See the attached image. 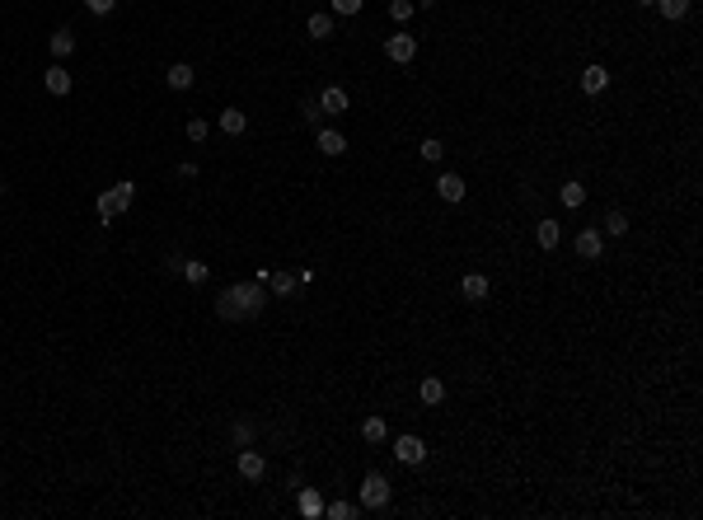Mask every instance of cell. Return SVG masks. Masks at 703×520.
Returning <instances> with one entry per match:
<instances>
[{
	"label": "cell",
	"mask_w": 703,
	"mask_h": 520,
	"mask_svg": "<svg viewBox=\"0 0 703 520\" xmlns=\"http://www.w3.org/2000/svg\"><path fill=\"white\" fill-rule=\"evenodd\" d=\"M225 300L239 310V319H253V315H263L267 291H263V282H234L230 291H225Z\"/></svg>",
	"instance_id": "6da1fadb"
},
{
	"label": "cell",
	"mask_w": 703,
	"mask_h": 520,
	"mask_svg": "<svg viewBox=\"0 0 703 520\" xmlns=\"http://www.w3.org/2000/svg\"><path fill=\"white\" fill-rule=\"evenodd\" d=\"M385 502H390V478H385V473H366V478H361V506H366V511H380Z\"/></svg>",
	"instance_id": "7a4b0ae2"
},
{
	"label": "cell",
	"mask_w": 703,
	"mask_h": 520,
	"mask_svg": "<svg viewBox=\"0 0 703 520\" xmlns=\"http://www.w3.org/2000/svg\"><path fill=\"white\" fill-rule=\"evenodd\" d=\"M385 57L399 62V66H408L413 57H418V38H413V33H394L390 43H385Z\"/></svg>",
	"instance_id": "3957f363"
},
{
	"label": "cell",
	"mask_w": 703,
	"mask_h": 520,
	"mask_svg": "<svg viewBox=\"0 0 703 520\" xmlns=\"http://www.w3.org/2000/svg\"><path fill=\"white\" fill-rule=\"evenodd\" d=\"M394 459H399V464H422V459H427V445H422L418 436H399V441H394Z\"/></svg>",
	"instance_id": "277c9868"
},
{
	"label": "cell",
	"mask_w": 703,
	"mask_h": 520,
	"mask_svg": "<svg viewBox=\"0 0 703 520\" xmlns=\"http://www.w3.org/2000/svg\"><path fill=\"white\" fill-rule=\"evenodd\" d=\"M436 197L441 202H464V178H460V173H441L436 178Z\"/></svg>",
	"instance_id": "5b68a950"
},
{
	"label": "cell",
	"mask_w": 703,
	"mask_h": 520,
	"mask_svg": "<svg viewBox=\"0 0 703 520\" xmlns=\"http://www.w3.org/2000/svg\"><path fill=\"white\" fill-rule=\"evenodd\" d=\"M43 85L52 89V94H71V85H76V80H71V71H66V66H47V71H43Z\"/></svg>",
	"instance_id": "8992f818"
},
{
	"label": "cell",
	"mask_w": 703,
	"mask_h": 520,
	"mask_svg": "<svg viewBox=\"0 0 703 520\" xmlns=\"http://www.w3.org/2000/svg\"><path fill=\"white\" fill-rule=\"evenodd\" d=\"M239 473H244V478H263V473H267V459L258 455V450H239Z\"/></svg>",
	"instance_id": "52a82bcc"
},
{
	"label": "cell",
	"mask_w": 703,
	"mask_h": 520,
	"mask_svg": "<svg viewBox=\"0 0 703 520\" xmlns=\"http://www.w3.org/2000/svg\"><path fill=\"white\" fill-rule=\"evenodd\" d=\"M319 108L324 113H347V89L343 85H328L324 94H319Z\"/></svg>",
	"instance_id": "ba28073f"
},
{
	"label": "cell",
	"mask_w": 703,
	"mask_h": 520,
	"mask_svg": "<svg viewBox=\"0 0 703 520\" xmlns=\"http://www.w3.org/2000/svg\"><path fill=\"white\" fill-rule=\"evenodd\" d=\"M605 85H609V71H605V66H586V71H581V89H586V94H600Z\"/></svg>",
	"instance_id": "9c48e42d"
},
{
	"label": "cell",
	"mask_w": 703,
	"mask_h": 520,
	"mask_svg": "<svg viewBox=\"0 0 703 520\" xmlns=\"http://www.w3.org/2000/svg\"><path fill=\"white\" fill-rule=\"evenodd\" d=\"M600 249H605L600 230H581V235H577V253H581V258H600Z\"/></svg>",
	"instance_id": "30bf717a"
},
{
	"label": "cell",
	"mask_w": 703,
	"mask_h": 520,
	"mask_svg": "<svg viewBox=\"0 0 703 520\" xmlns=\"http://www.w3.org/2000/svg\"><path fill=\"white\" fill-rule=\"evenodd\" d=\"M164 80H169V89H192V80H197V75H192V66H187V62H178V66L164 71Z\"/></svg>",
	"instance_id": "8fae6325"
},
{
	"label": "cell",
	"mask_w": 703,
	"mask_h": 520,
	"mask_svg": "<svg viewBox=\"0 0 703 520\" xmlns=\"http://www.w3.org/2000/svg\"><path fill=\"white\" fill-rule=\"evenodd\" d=\"M173 268L183 272V277H187L192 286H202L206 277H211V268H206V263H192V258H187V263H183V258H173Z\"/></svg>",
	"instance_id": "7c38bea8"
},
{
	"label": "cell",
	"mask_w": 703,
	"mask_h": 520,
	"mask_svg": "<svg viewBox=\"0 0 703 520\" xmlns=\"http://www.w3.org/2000/svg\"><path fill=\"white\" fill-rule=\"evenodd\" d=\"M244 127H249V117H244L239 108H225V113H220V131H225V136H239Z\"/></svg>",
	"instance_id": "4fadbf2b"
},
{
	"label": "cell",
	"mask_w": 703,
	"mask_h": 520,
	"mask_svg": "<svg viewBox=\"0 0 703 520\" xmlns=\"http://www.w3.org/2000/svg\"><path fill=\"white\" fill-rule=\"evenodd\" d=\"M534 239H539V249H558V239H562L558 221H539V230H534Z\"/></svg>",
	"instance_id": "5bb4252c"
},
{
	"label": "cell",
	"mask_w": 703,
	"mask_h": 520,
	"mask_svg": "<svg viewBox=\"0 0 703 520\" xmlns=\"http://www.w3.org/2000/svg\"><path fill=\"white\" fill-rule=\"evenodd\" d=\"M267 291H272V296H291V291H296V277H291V272H267Z\"/></svg>",
	"instance_id": "9a60e30c"
},
{
	"label": "cell",
	"mask_w": 703,
	"mask_h": 520,
	"mask_svg": "<svg viewBox=\"0 0 703 520\" xmlns=\"http://www.w3.org/2000/svg\"><path fill=\"white\" fill-rule=\"evenodd\" d=\"M361 436H366L371 445H380L385 436H390V426H385V417H366V422H361Z\"/></svg>",
	"instance_id": "2e32d148"
},
{
	"label": "cell",
	"mask_w": 703,
	"mask_h": 520,
	"mask_svg": "<svg viewBox=\"0 0 703 520\" xmlns=\"http://www.w3.org/2000/svg\"><path fill=\"white\" fill-rule=\"evenodd\" d=\"M71 52H76V33L57 29V33H52V57H71Z\"/></svg>",
	"instance_id": "e0dca14e"
},
{
	"label": "cell",
	"mask_w": 703,
	"mask_h": 520,
	"mask_svg": "<svg viewBox=\"0 0 703 520\" xmlns=\"http://www.w3.org/2000/svg\"><path fill=\"white\" fill-rule=\"evenodd\" d=\"M319 150H324V155H343V150H347L343 131H328V127H324V131H319Z\"/></svg>",
	"instance_id": "ac0fdd59"
},
{
	"label": "cell",
	"mask_w": 703,
	"mask_h": 520,
	"mask_svg": "<svg viewBox=\"0 0 703 520\" xmlns=\"http://www.w3.org/2000/svg\"><path fill=\"white\" fill-rule=\"evenodd\" d=\"M558 197H562V206H567V211H577V206L586 202V188H581V183H562Z\"/></svg>",
	"instance_id": "d6986e66"
},
{
	"label": "cell",
	"mask_w": 703,
	"mask_h": 520,
	"mask_svg": "<svg viewBox=\"0 0 703 520\" xmlns=\"http://www.w3.org/2000/svg\"><path fill=\"white\" fill-rule=\"evenodd\" d=\"M488 296V277L483 272H469L464 277V300H483Z\"/></svg>",
	"instance_id": "ffe728a7"
},
{
	"label": "cell",
	"mask_w": 703,
	"mask_h": 520,
	"mask_svg": "<svg viewBox=\"0 0 703 520\" xmlns=\"http://www.w3.org/2000/svg\"><path fill=\"white\" fill-rule=\"evenodd\" d=\"M300 511H305V516H324V497L314 488H300Z\"/></svg>",
	"instance_id": "44dd1931"
},
{
	"label": "cell",
	"mask_w": 703,
	"mask_h": 520,
	"mask_svg": "<svg viewBox=\"0 0 703 520\" xmlns=\"http://www.w3.org/2000/svg\"><path fill=\"white\" fill-rule=\"evenodd\" d=\"M305 33H310V38H328V33H333V15H310Z\"/></svg>",
	"instance_id": "7402d4cb"
},
{
	"label": "cell",
	"mask_w": 703,
	"mask_h": 520,
	"mask_svg": "<svg viewBox=\"0 0 703 520\" xmlns=\"http://www.w3.org/2000/svg\"><path fill=\"white\" fill-rule=\"evenodd\" d=\"M132 197H136V183H132V178H122V183L113 188V202H118V211H127V206H132Z\"/></svg>",
	"instance_id": "603a6c76"
},
{
	"label": "cell",
	"mask_w": 703,
	"mask_h": 520,
	"mask_svg": "<svg viewBox=\"0 0 703 520\" xmlns=\"http://www.w3.org/2000/svg\"><path fill=\"white\" fill-rule=\"evenodd\" d=\"M418 394H422V403H441V398H446V384H441V380H422Z\"/></svg>",
	"instance_id": "cb8c5ba5"
},
{
	"label": "cell",
	"mask_w": 703,
	"mask_h": 520,
	"mask_svg": "<svg viewBox=\"0 0 703 520\" xmlns=\"http://www.w3.org/2000/svg\"><path fill=\"white\" fill-rule=\"evenodd\" d=\"M99 216H104V225H113V216H122V211H118V202H113V188L99 192Z\"/></svg>",
	"instance_id": "d4e9b609"
},
{
	"label": "cell",
	"mask_w": 703,
	"mask_h": 520,
	"mask_svg": "<svg viewBox=\"0 0 703 520\" xmlns=\"http://www.w3.org/2000/svg\"><path fill=\"white\" fill-rule=\"evenodd\" d=\"M324 516H328V520H352V516H357V506H352V502H328Z\"/></svg>",
	"instance_id": "484cf974"
},
{
	"label": "cell",
	"mask_w": 703,
	"mask_h": 520,
	"mask_svg": "<svg viewBox=\"0 0 703 520\" xmlns=\"http://www.w3.org/2000/svg\"><path fill=\"white\" fill-rule=\"evenodd\" d=\"M656 5H661V15H666V19H685L689 15V0H656Z\"/></svg>",
	"instance_id": "4316f807"
},
{
	"label": "cell",
	"mask_w": 703,
	"mask_h": 520,
	"mask_svg": "<svg viewBox=\"0 0 703 520\" xmlns=\"http://www.w3.org/2000/svg\"><path fill=\"white\" fill-rule=\"evenodd\" d=\"M605 235H628V216L624 211H609L605 216Z\"/></svg>",
	"instance_id": "83f0119b"
},
{
	"label": "cell",
	"mask_w": 703,
	"mask_h": 520,
	"mask_svg": "<svg viewBox=\"0 0 703 520\" xmlns=\"http://www.w3.org/2000/svg\"><path fill=\"white\" fill-rule=\"evenodd\" d=\"M206 131H211V127H206L202 117H192V122H187V141H192V145H202V141H206Z\"/></svg>",
	"instance_id": "f1b7e54d"
},
{
	"label": "cell",
	"mask_w": 703,
	"mask_h": 520,
	"mask_svg": "<svg viewBox=\"0 0 703 520\" xmlns=\"http://www.w3.org/2000/svg\"><path fill=\"white\" fill-rule=\"evenodd\" d=\"M441 155H446V145H441L436 136H432V141H422V159H427V164H436Z\"/></svg>",
	"instance_id": "f546056e"
},
{
	"label": "cell",
	"mask_w": 703,
	"mask_h": 520,
	"mask_svg": "<svg viewBox=\"0 0 703 520\" xmlns=\"http://www.w3.org/2000/svg\"><path fill=\"white\" fill-rule=\"evenodd\" d=\"M333 15H361V0H328Z\"/></svg>",
	"instance_id": "4dcf8cb0"
},
{
	"label": "cell",
	"mask_w": 703,
	"mask_h": 520,
	"mask_svg": "<svg viewBox=\"0 0 703 520\" xmlns=\"http://www.w3.org/2000/svg\"><path fill=\"white\" fill-rule=\"evenodd\" d=\"M390 15L399 19V24H404V19H413V0H394V5H390Z\"/></svg>",
	"instance_id": "1f68e13d"
},
{
	"label": "cell",
	"mask_w": 703,
	"mask_h": 520,
	"mask_svg": "<svg viewBox=\"0 0 703 520\" xmlns=\"http://www.w3.org/2000/svg\"><path fill=\"white\" fill-rule=\"evenodd\" d=\"M253 441V426L249 422H234V445H249Z\"/></svg>",
	"instance_id": "d6a6232c"
},
{
	"label": "cell",
	"mask_w": 703,
	"mask_h": 520,
	"mask_svg": "<svg viewBox=\"0 0 703 520\" xmlns=\"http://www.w3.org/2000/svg\"><path fill=\"white\" fill-rule=\"evenodd\" d=\"M216 315H220V319H230V324H234V319H239V310H234V305H230V300H225V296H220V300H216Z\"/></svg>",
	"instance_id": "836d02e7"
},
{
	"label": "cell",
	"mask_w": 703,
	"mask_h": 520,
	"mask_svg": "<svg viewBox=\"0 0 703 520\" xmlns=\"http://www.w3.org/2000/svg\"><path fill=\"white\" fill-rule=\"evenodd\" d=\"M85 5H90V15H113L118 0H85Z\"/></svg>",
	"instance_id": "e575fe53"
},
{
	"label": "cell",
	"mask_w": 703,
	"mask_h": 520,
	"mask_svg": "<svg viewBox=\"0 0 703 520\" xmlns=\"http://www.w3.org/2000/svg\"><path fill=\"white\" fill-rule=\"evenodd\" d=\"M319 113H324V108H319V99H314V103H300V117H305V122H319Z\"/></svg>",
	"instance_id": "d590c367"
},
{
	"label": "cell",
	"mask_w": 703,
	"mask_h": 520,
	"mask_svg": "<svg viewBox=\"0 0 703 520\" xmlns=\"http://www.w3.org/2000/svg\"><path fill=\"white\" fill-rule=\"evenodd\" d=\"M638 5H656V0H638Z\"/></svg>",
	"instance_id": "8d00e7d4"
},
{
	"label": "cell",
	"mask_w": 703,
	"mask_h": 520,
	"mask_svg": "<svg viewBox=\"0 0 703 520\" xmlns=\"http://www.w3.org/2000/svg\"><path fill=\"white\" fill-rule=\"evenodd\" d=\"M0 192H5V183H0Z\"/></svg>",
	"instance_id": "74e56055"
}]
</instances>
